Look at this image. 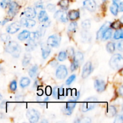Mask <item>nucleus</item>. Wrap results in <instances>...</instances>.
Returning a JSON list of instances; mask_svg holds the SVG:
<instances>
[{
    "label": "nucleus",
    "mask_w": 123,
    "mask_h": 123,
    "mask_svg": "<svg viewBox=\"0 0 123 123\" xmlns=\"http://www.w3.org/2000/svg\"><path fill=\"white\" fill-rule=\"evenodd\" d=\"M97 104V98L96 97H91L87 98L82 105L81 110L84 112L91 111L96 106Z\"/></svg>",
    "instance_id": "nucleus-1"
},
{
    "label": "nucleus",
    "mask_w": 123,
    "mask_h": 123,
    "mask_svg": "<svg viewBox=\"0 0 123 123\" xmlns=\"http://www.w3.org/2000/svg\"><path fill=\"white\" fill-rule=\"evenodd\" d=\"M123 65V58L120 54H114L109 61V66L115 70L122 68Z\"/></svg>",
    "instance_id": "nucleus-2"
},
{
    "label": "nucleus",
    "mask_w": 123,
    "mask_h": 123,
    "mask_svg": "<svg viewBox=\"0 0 123 123\" xmlns=\"http://www.w3.org/2000/svg\"><path fill=\"white\" fill-rule=\"evenodd\" d=\"M26 117L28 118L29 121L31 123H34L38 122L40 118L39 112L34 109H30L26 112Z\"/></svg>",
    "instance_id": "nucleus-3"
},
{
    "label": "nucleus",
    "mask_w": 123,
    "mask_h": 123,
    "mask_svg": "<svg viewBox=\"0 0 123 123\" xmlns=\"http://www.w3.org/2000/svg\"><path fill=\"white\" fill-rule=\"evenodd\" d=\"M61 42V37L58 34L52 35L48 37L47 40V44L52 48L58 47Z\"/></svg>",
    "instance_id": "nucleus-4"
},
{
    "label": "nucleus",
    "mask_w": 123,
    "mask_h": 123,
    "mask_svg": "<svg viewBox=\"0 0 123 123\" xmlns=\"http://www.w3.org/2000/svg\"><path fill=\"white\" fill-rule=\"evenodd\" d=\"M68 74L67 69L64 65H61L57 68L56 71V77L58 79H64Z\"/></svg>",
    "instance_id": "nucleus-5"
},
{
    "label": "nucleus",
    "mask_w": 123,
    "mask_h": 123,
    "mask_svg": "<svg viewBox=\"0 0 123 123\" xmlns=\"http://www.w3.org/2000/svg\"><path fill=\"white\" fill-rule=\"evenodd\" d=\"M19 8H20V6L17 2L14 1L12 2H10L9 4V9L8 11V15L11 17H14L18 13Z\"/></svg>",
    "instance_id": "nucleus-6"
},
{
    "label": "nucleus",
    "mask_w": 123,
    "mask_h": 123,
    "mask_svg": "<svg viewBox=\"0 0 123 123\" xmlns=\"http://www.w3.org/2000/svg\"><path fill=\"white\" fill-rule=\"evenodd\" d=\"M93 68H92V64L90 61H88L87 62L85 63L84 65V67H83L82 73V78L85 79L92 72Z\"/></svg>",
    "instance_id": "nucleus-7"
},
{
    "label": "nucleus",
    "mask_w": 123,
    "mask_h": 123,
    "mask_svg": "<svg viewBox=\"0 0 123 123\" xmlns=\"http://www.w3.org/2000/svg\"><path fill=\"white\" fill-rule=\"evenodd\" d=\"M54 18L62 22H67L68 21V15L67 13L62 10H58L54 14Z\"/></svg>",
    "instance_id": "nucleus-8"
},
{
    "label": "nucleus",
    "mask_w": 123,
    "mask_h": 123,
    "mask_svg": "<svg viewBox=\"0 0 123 123\" xmlns=\"http://www.w3.org/2000/svg\"><path fill=\"white\" fill-rule=\"evenodd\" d=\"M21 27L20 23L19 22H15L14 23H12L10 25L7 26V32L9 34H14L18 32Z\"/></svg>",
    "instance_id": "nucleus-9"
},
{
    "label": "nucleus",
    "mask_w": 123,
    "mask_h": 123,
    "mask_svg": "<svg viewBox=\"0 0 123 123\" xmlns=\"http://www.w3.org/2000/svg\"><path fill=\"white\" fill-rule=\"evenodd\" d=\"M94 87L97 92H102L105 90L106 85V83L104 80L96 79L94 81Z\"/></svg>",
    "instance_id": "nucleus-10"
},
{
    "label": "nucleus",
    "mask_w": 123,
    "mask_h": 123,
    "mask_svg": "<svg viewBox=\"0 0 123 123\" xmlns=\"http://www.w3.org/2000/svg\"><path fill=\"white\" fill-rule=\"evenodd\" d=\"M84 7L90 12H94L96 9V3L94 0H85Z\"/></svg>",
    "instance_id": "nucleus-11"
},
{
    "label": "nucleus",
    "mask_w": 123,
    "mask_h": 123,
    "mask_svg": "<svg viewBox=\"0 0 123 123\" xmlns=\"http://www.w3.org/2000/svg\"><path fill=\"white\" fill-rule=\"evenodd\" d=\"M20 25L21 26L31 28L36 25V21L32 20L31 18H22L20 20Z\"/></svg>",
    "instance_id": "nucleus-12"
},
{
    "label": "nucleus",
    "mask_w": 123,
    "mask_h": 123,
    "mask_svg": "<svg viewBox=\"0 0 123 123\" xmlns=\"http://www.w3.org/2000/svg\"><path fill=\"white\" fill-rule=\"evenodd\" d=\"M18 46H19V44H18V43H16L14 41H12V42H10L8 44H7V46L6 47L5 50H6V52L12 54V53L16 49Z\"/></svg>",
    "instance_id": "nucleus-13"
},
{
    "label": "nucleus",
    "mask_w": 123,
    "mask_h": 123,
    "mask_svg": "<svg viewBox=\"0 0 123 123\" xmlns=\"http://www.w3.org/2000/svg\"><path fill=\"white\" fill-rule=\"evenodd\" d=\"M42 52V57L43 59H46L48 57V56L50 54V48H49V46L48 44H46L45 43H43L42 44V47H41Z\"/></svg>",
    "instance_id": "nucleus-14"
},
{
    "label": "nucleus",
    "mask_w": 123,
    "mask_h": 123,
    "mask_svg": "<svg viewBox=\"0 0 123 123\" xmlns=\"http://www.w3.org/2000/svg\"><path fill=\"white\" fill-rule=\"evenodd\" d=\"M24 14H25V16L27 18L32 19V18H34L36 16V10L31 7H28L25 10Z\"/></svg>",
    "instance_id": "nucleus-15"
},
{
    "label": "nucleus",
    "mask_w": 123,
    "mask_h": 123,
    "mask_svg": "<svg viewBox=\"0 0 123 123\" xmlns=\"http://www.w3.org/2000/svg\"><path fill=\"white\" fill-rule=\"evenodd\" d=\"M110 24H111L110 22H106L105 24H103V25H102V26L100 28V30H98V32H97V39L98 40L100 39V38H102V35H103V34L104 33L105 30L110 26Z\"/></svg>",
    "instance_id": "nucleus-16"
},
{
    "label": "nucleus",
    "mask_w": 123,
    "mask_h": 123,
    "mask_svg": "<svg viewBox=\"0 0 123 123\" xmlns=\"http://www.w3.org/2000/svg\"><path fill=\"white\" fill-rule=\"evenodd\" d=\"M117 113V110L115 106H109L107 109L106 112V115L108 117L112 118L114 117Z\"/></svg>",
    "instance_id": "nucleus-17"
},
{
    "label": "nucleus",
    "mask_w": 123,
    "mask_h": 123,
    "mask_svg": "<svg viewBox=\"0 0 123 123\" xmlns=\"http://www.w3.org/2000/svg\"><path fill=\"white\" fill-rule=\"evenodd\" d=\"M80 17V13L79 11L72 10L68 12V18L71 20H76Z\"/></svg>",
    "instance_id": "nucleus-18"
},
{
    "label": "nucleus",
    "mask_w": 123,
    "mask_h": 123,
    "mask_svg": "<svg viewBox=\"0 0 123 123\" xmlns=\"http://www.w3.org/2000/svg\"><path fill=\"white\" fill-rule=\"evenodd\" d=\"M112 34V29L111 28H108L106 30H105V31L104 32V33L103 34L102 37V39L103 40L105 41L109 39V38L111 37Z\"/></svg>",
    "instance_id": "nucleus-19"
},
{
    "label": "nucleus",
    "mask_w": 123,
    "mask_h": 123,
    "mask_svg": "<svg viewBox=\"0 0 123 123\" xmlns=\"http://www.w3.org/2000/svg\"><path fill=\"white\" fill-rule=\"evenodd\" d=\"M37 46L36 42L30 39L27 42V44L26 46V50L27 52H31L35 49V48Z\"/></svg>",
    "instance_id": "nucleus-20"
},
{
    "label": "nucleus",
    "mask_w": 123,
    "mask_h": 123,
    "mask_svg": "<svg viewBox=\"0 0 123 123\" xmlns=\"http://www.w3.org/2000/svg\"><path fill=\"white\" fill-rule=\"evenodd\" d=\"M38 18L40 22H45L48 21L49 19V17H48L46 12L44 10H42L40 12Z\"/></svg>",
    "instance_id": "nucleus-21"
},
{
    "label": "nucleus",
    "mask_w": 123,
    "mask_h": 123,
    "mask_svg": "<svg viewBox=\"0 0 123 123\" xmlns=\"http://www.w3.org/2000/svg\"><path fill=\"white\" fill-rule=\"evenodd\" d=\"M38 67L37 65H34L32 67H31L28 72V74L30 76L31 78H34L35 77H36L37 74V72H38Z\"/></svg>",
    "instance_id": "nucleus-22"
},
{
    "label": "nucleus",
    "mask_w": 123,
    "mask_h": 123,
    "mask_svg": "<svg viewBox=\"0 0 123 123\" xmlns=\"http://www.w3.org/2000/svg\"><path fill=\"white\" fill-rule=\"evenodd\" d=\"M29 34H30V32L28 31H27V30H24V31H22L21 32H20L18 34V38L19 40L24 41L28 38Z\"/></svg>",
    "instance_id": "nucleus-23"
},
{
    "label": "nucleus",
    "mask_w": 123,
    "mask_h": 123,
    "mask_svg": "<svg viewBox=\"0 0 123 123\" xmlns=\"http://www.w3.org/2000/svg\"><path fill=\"white\" fill-rule=\"evenodd\" d=\"M31 58H32V56L31 55L30 53H26V54L24 55V58L22 60V65L24 67H26V66L29 64V63L31 61Z\"/></svg>",
    "instance_id": "nucleus-24"
},
{
    "label": "nucleus",
    "mask_w": 123,
    "mask_h": 123,
    "mask_svg": "<svg viewBox=\"0 0 123 123\" xmlns=\"http://www.w3.org/2000/svg\"><path fill=\"white\" fill-rule=\"evenodd\" d=\"M30 84V79L27 77H23L21 78L20 80V87L24 88L28 86Z\"/></svg>",
    "instance_id": "nucleus-25"
},
{
    "label": "nucleus",
    "mask_w": 123,
    "mask_h": 123,
    "mask_svg": "<svg viewBox=\"0 0 123 123\" xmlns=\"http://www.w3.org/2000/svg\"><path fill=\"white\" fill-rule=\"evenodd\" d=\"M110 10L112 14H114V16L117 15L118 12V4L116 2H113L112 5L110 7Z\"/></svg>",
    "instance_id": "nucleus-26"
},
{
    "label": "nucleus",
    "mask_w": 123,
    "mask_h": 123,
    "mask_svg": "<svg viewBox=\"0 0 123 123\" xmlns=\"http://www.w3.org/2000/svg\"><path fill=\"white\" fill-rule=\"evenodd\" d=\"M123 29L120 28L118 29L115 32L114 35V38L115 40H119V39H122L123 38Z\"/></svg>",
    "instance_id": "nucleus-27"
},
{
    "label": "nucleus",
    "mask_w": 123,
    "mask_h": 123,
    "mask_svg": "<svg viewBox=\"0 0 123 123\" xmlns=\"http://www.w3.org/2000/svg\"><path fill=\"white\" fill-rule=\"evenodd\" d=\"M58 4L62 9L67 10L69 6V0H61Z\"/></svg>",
    "instance_id": "nucleus-28"
},
{
    "label": "nucleus",
    "mask_w": 123,
    "mask_h": 123,
    "mask_svg": "<svg viewBox=\"0 0 123 123\" xmlns=\"http://www.w3.org/2000/svg\"><path fill=\"white\" fill-rule=\"evenodd\" d=\"M106 49L108 52L112 54L115 50V44L114 42H109L106 45Z\"/></svg>",
    "instance_id": "nucleus-29"
},
{
    "label": "nucleus",
    "mask_w": 123,
    "mask_h": 123,
    "mask_svg": "<svg viewBox=\"0 0 123 123\" xmlns=\"http://www.w3.org/2000/svg\"><path fill=\"white\" fill-rule=\"evenodd\" d=\"M82 27L84 31H87L91 28V22L88 19L84 20L82 23Z\"/></svg>",
    "instance_id": "nucleus-30"
},
{
    "label": "nucleus",
    "mask_w": 123,
    "mask_h": 123,
    "mask_svg": "<svg viewBox=\"0 0 123 123\" xmlns=\"http://www.w3.org/2000/svg\"><path fill=\"white\" fill-rule=\"evenodd\" d=\"M123 22L120 21V20H117V21L110 24V26L111 27L112 29H116V30L121 28Z\"/></svg>",
    "instance_id": "nucleus-31"
},
{
    "label": "nucleus",
    "mask_w": 123,
    "mask_h": 123,
    "mask_svg": "<svg viewBox=\"0 0 123 123\" xmlns=\"http://www.w3.org/2000/svg\"><path fill=\"white\" fill-rule=\"evenodd\" d=\"M73 56H74V60H73L78 61V62H79V61H81L84 59V55L80 52H77L76 53H74V55Z\"/></svg>",
    "instance_id": "nucleus-32"
},
{
    "label": "nucleus",
    "mask_w": 123,
    "mask_h": 123,
    "mask_svg": "<svg viewBox=\"0 0 123 123\" xmlns=\"http://www.w3.org/2000/svg\"><path fill=\"white\" fill-rule=\"evenodd\" d=\"M76 102L74 100H71L69 102H68L66 104V108H68V109H70V110H73L74 108L76 107Z\"/></svg>",
    "instance_id": "nucleus-33"
},
{
    "label": "nucleus",
    "mask_w": 123,
    "mask_h": 123,
    "mask_svg": "<svg viewBox=\"0 0 123 123\" xmlns=\"http://www.w3.org/2000/svg\"><path fill=\"white\" fill-rule=\"evenodd\" d=\"M40 37V35L38 34V33L37 32H30V34H29V38H30V39L34 41H36V40H38Z\"/></svg>",
    "instance_id": "nucleus-34"
},
{
    "label": "nucleus",
    "mask_w": 123,
    "mask_h": 123,
    "mask_svg": "<svg viewBox=\"0 0 123 123\" xmlns=\"http://www.w3.org/2000/svg\"><path fill=\"white\" fill-rule=\"evenodd\" d=\"M20 53H21V48L19 46H18L16 49L12 53V55L14 58H18L20 56Z\"/></svg>",
    "instance_id": "nucleus-35"
},
{
    "label": "nucleus",
    "mask_w": 123,
    "mask_h": 123,
    "mask_svg": "<svg viewBox=\"0 0 123 123\" xmlns=\"http://www.w3.org/2000/svg\"><path fill=\"white\" fill-rule=\"evenodd\" d=\"M53 96L55 98L60 99V88H58V86H55L54 88V89L53 90Z\"/></svg>",
    "instance_id": "nucleus-36"
},
{
    "label": "nucleus",
    "mask_w": 123,
    "mask_h": 123,
    "mask_svg": "<svg viewBox=\"0 0 123 123\" xmlns=\"http://www.w3.org/2000/svg\"><path fill=\"white\" fill-rule=\"evenodd\" d=\"M77 26H78V24L77 22H72L70 24L69 26H68V31L69 32H73L76 30V29L77 28Z\"/></svg>",
    "instance_id": "nucleus-37"
},
{
    "label": "nucleus",
    "mask_w": 123,
    "mask_h": 123,
    "mask_svg": "<svg viewBox=\"0 0 123 123\" xmlns=\"http://www.w3.org/2000/svg\"><path fill=\"white\" fill-rule=\"evenodd\" d=\"M67 58V53L64 51H62L60 52L58 56V60L60 61H64Z\"/></svg>",
    "instance_id": "nucleus-38"
},
{
    "label": "nucleus",
    "mask_w": 123,
    "mask_h": 123,
    "mask_svg": "<svg viewBox=\"0 0 123 123\" xmlns=\"http://www.w3.org/2000/svg\"><path fill=\"white\" fill-rule=\"evenodd\" d=\"M78 66H79V62L78 61H76L74 60H73L70 66V69L72 70V72H74L75 70H76Z\"/></svg>",
    "instance_id": "nucleus-39"
},
{
    "label": "nucleus",
    "mask_w": 123,
    "mask_h": 123,
    "mask_svg": "<svg viewBox=\"0 0 123 123\" xmlns=\"http://www.w3.org/2000/svg\"><path fill=\"white\" fill-rule=\"evenodd\" d=\"M17 89V82L15 80H13L10 84V90L12 91H15Z\"/></svg>",
    "instance_id": "nucleus-40"
},
{
    "label": "nucleus",
    "mask_w": 123,
    "mask_h": 123,
    "mask_svg": "<svg viewBox=\"0 0 123 123\" xmlns=\"http://www.w3.org/2000/svg\"><path fill=\"white\" fill-rule=\"evenodd\" d=\"M76 79V75L75 74H72V76L69 77V78L67 79V80H66V84L67 85H70Z\"/></svg>",
    "instance_id": "nucleus-41"
},
{
    "label": "nucleus",
    "mask_w": 123,
    "mask_h": 123,
    "mask_svg": "<svg viewBox=\"0 0 123 123\" xmlns=\"http://www.w3.org/2000/svg\"><path fill=\"white\" fill-rule=\"evenodd\" d=\"M1 37V39L2 42H7L10 39V37L9 35L7 34H2L0 36Z\"/></svg>",
    "instance_id": "nucleus-42"
},
{
    "label": "nucleus",
    "mask_w": 123,
    "mask_h": 123,
    "mask_svg": "<svg viewBox=\"0 0 123 123\" xmlns=\"http://www.w3.org/2000/svg\"><path fill=\"white\" fill-rule=\"evenodd\" d=\"M45 94L46 95L47 97H49V96H51V94H52V88L51 86H47L45 88Z\"/></svg>",
    "instance_id": "nucleus-43"
},
{
    "label": "nucleus",
    "mask_w": 123,
    "mask_h": 123,
    "mask_svg": "<svg viewBox=\"0 0 123 123\" xmlns=\"http://www.w3.org/2000/svg\"><path fill=\"white\" fill-rule=\"evenodd\" d=\"M10 2H11V0H2V1H1L0 5H1L2 8H5L10 4Z\"/></svg>",
    "instance_id": "nucleus-44"
},
{
    "label": "nucleus",
    "mask_w": 123,
    "mask_h": 123,
    "mask_svg": "<svg viewBox=\"0 0 123 123\" xmlns=\"http://www.w3.org/2000/svg\"><path fill=\"white\" fill-rule=\"evenodd\" d=\"M62 112H63V114H65V115H70L71 114H72V111H73L70 110V109H68V108H66V106H64L62 108Z\"/></svg>",
    "instance_id": "nucleus-45"
},
{
    "label": "nucleus",
    "mask_w": 123,
    "mask_h": 123,
    "mask_svg": "<svg viewBox=\"0 0 123 123\" xmlns=\"http://www.w3.org/2000/svg\"><path fill=\"white\" fill-rule=\"evenodd\" d=\"M115 123H123V117L121 115H118L116 117L114 121Z\"/></svg>",
    "instance_id": "nucleus-46"
},
{
    "label": "nucleus",
    "mask_w": 123,
    "mask_h": 123,
    "mask_svg": "<svg viewBox=\"0 0 123 123\" xmlns=\"http://www.w3.org/2000/svg\"><path fill=\"white\" fill-rule=\"evenodd\" d=\"M46 8L49 11V12H54L55 10V6L52 4H49L47 6Z\"/></svg>",
    "instance_id": "nucleus-47"
},
{
    "label": "nucleus",
    "mask_w": 123,
    "mask_h": 123,
    "mask_svg": "<svg viewBox=\"0 0 123 123\" xmlns=\"http://www.w3.org/2000/svg\"><path fill=\"white\" fill-rule=\"evenodd\" d=\"M82 123H91V120L89 117H84L82 120H80V122Z\"/></svg>",
    "instance_id": "nucleus-48"
},
{
    "label": "nucleus",
    "mask_w": 123,
    "mask_h": 123,
    "mask_svg": "<svg viewBox=\"0 0 123 123\" xmlns=\"http://www.w3.org/2000/svg\"><path fill=\"white\" fill-rule=\"evenodd\" d=\"M67 52H68L70 57H72V56H74V53H75L74 51V49H73V48H68V50H67Z\"/></svg>",
    "instance_id": "nucleus-49"
},
{
    "label": "nucleus",
    "mask_w": 123,
    "mask_h": 123,
    "mask_svg": "<svg viewBox=\"0 0 123 123\" xmlns=\"http://www.w3.org/2000/svg\"><path fill=\"white\" fill-rule=\"evenodd\" d=\"M117 49L118 50H120V51L122 52L123 50V42L122 40L120 41L117 44Z\"/></svg>",
    "instance_id": "nucleus-50"
},
{
    "label": "nucleus",
    "mask_w": 123,
    "mask_h": 123,
    "mask_svg": "<svg viewBox=\"0 0 123 123\" xmlns=\"http://www.w3.org/2000/svg\"><path fill=\"white\" fill-rule=\"evenodd\" d=\"M36 8H40V9H42V8H43V2H42L41 1H38L37 2H36Z\"/></svg>",
    "instance_id": "nucleus-51"
},
{
    "label": "nucleus",
    "mask_w": 123,
    "mask_h": 123,
    "mask_svg": "<svg viewBox=\"0 0 123 123\" xmlns=\"http://www.w3.org/2000/svg\"><path fill=\"white\" fill-rule=\"evenodd\" d=\"M7 108V102L6 101H3L1 102L0 104V108L1 109H6Z\"/></svg>",
    "instance_id": "nucleus-52"
},
{
    "label": "nucleus",
    "mask_w": 123,
    "mask_h": 123,
    "mask_svg": "<svg viewBox=\"0 0 123 123\" xmlns=\"http://www.w3.org/2000/svg\"><path fill=\"white\" fill-rule=\"evenodd\" d=\"M118 10L121 12H122L123 11V2H120V4L118 5Z\"/></svg>",
    "instance_id": "nucleus-53"
},
{
    "label": "nucleus",
    "mask_w": 123,
    "mask_h": 123,
    "mask_svg": "<svg viewBox=\"0 0 123 123\" xmlns=\"http://www.w3.org/2000/svg\"><path fill=\"white\" fill-rule=\"evenodd\" d=\"M37 94L38 96H42L43 94V91L42 89H38L37 91Z\"/></svg>",
    "instance_id": "nucleus-54"
},
{
    "label": "nucleus",
    "mask_w": 123,
    "mask_h": 123,
    "mask_svg": "<svg viewBox=\"0 0 123 123\" xmlns=\"http://www.w3.org/2000/svg\"><path fill=\"white\" fill-rule=\"evenodd\" d=\"M50 64H51V66H52L53 67H56L58 65V62H56L55 60H54V61H52L50 62Z\"/></svg>",
    "instance_id": "nucleus-55"
},
{
    "label": "nucleus",
    "mask_w": 123,
    "mask_h": 123,
    "mask_svg": "<svg viewBox=\"0 0 123 123\" xmlns=\"http://www.w3.org/2000/svg\"><path fill=\"white\" fill-rule=\"evenodd\" d=\"M118 93L120 94V96H123V86H121V87L119 88Z\"/></svg>",
    "instance_id": "nucleus-56"
},
{
    "label": "nucleus",
    "mask_w": 123,
    "mask_h": 123,
    "mask_svg": "<svg viewBox=\"0 0 123 123\" xmlns=\"http://www.w3.org/2000/svg\"><path fill=\"white\" fill-rule=\"evenodd\" d=\"M16 100H24V97L22 96H18V97H16Z\"/></svg>",
    "instance_id": "nucleus-57"
},
{
    "label": "nucleus",
    "mask_w": 123,
    "mask_h": 123,
    "mask_svg": "<svg viewBox=\"0 0 123 123\" xmlns=\"http://www.w3.org/2000/svg\"><path fill=\"white\" fill-rule=\"evenodd\" d=\"M9 20H10V19H4V21L2 22V25H4L5 24H6V23H7V22L9 21Z\"/></svg>",
    "instance_id": "nucleus-58"
},
{
    "label": "nucleus",
    "mask_w": 123,
    "mask_h": 123,
    "mask_svg": "<svg viewBox=\"0 0 123 123\" xmlns=\"http://www.w3.org/2000/svg\"><path fill=\"white\" fill-rule=\"evenodd\" d=\"M3 117H4L3 114H2V112H0V120H1V119H2V118H3Z\"/></svg>",
    "instance_id": "nucleus-59"
},
{
    "label": "nucleus",
    "mask_w": 123,
    "mask_h": 123,
    "mask_svg": "<svg viewBox=\"0 0 123 123\" xmlns=\"http://www.w3.org/2000/svg\"><path fill=\"white\" fill-rule=\"evenodd\" d=\"M120 0H113V2H116V3H118V2H120Z\"/></svg>",
    "instance_id": "nucleus-60"
},
{
    "label": "nucleus",
    "mask_w": 123,
    "mask_h": 123,
    "mask_svg": "<svg viewBox=\"0 0 123 123\" xmlns=\"http://www.w3.org/2000/svg\"><path fill=\"white\" fill-rule=\"evenodd\" d=\"M1 99H2V96H1V95L0 94V100H1Z\"/></svg>",
    "instance_id": "nucleus-61"
},
{
    "label": "nucleus",
    "mask_w": 123,
    "mask_h": 123,
    "mask_svg": "<svg viewBox=\"0 0 123 123\" xmlns=\"http://www.w3.org/2000/svg\"><path fill=\"white\" fill-rule=\"evenodd\" d=\"M0 71H1V66H0Z\"/></svg>",
    "instance_id": "nucleus-62"
},
{
    "label": "nucleus",
    "mask_w": 123,
    "mask_h": 123,
    "mask_svg": "<svg viewBox=\"0 0 123 123\" xmlns=\"http://www.w3.org/2000/svg\"><path fill=\"white\" fill-rule=\"evenodd\" d=\"M103 1H106V0H103Z\"/></svg>",
    "instance_id": "nucleus-63"
}]
</instances>
